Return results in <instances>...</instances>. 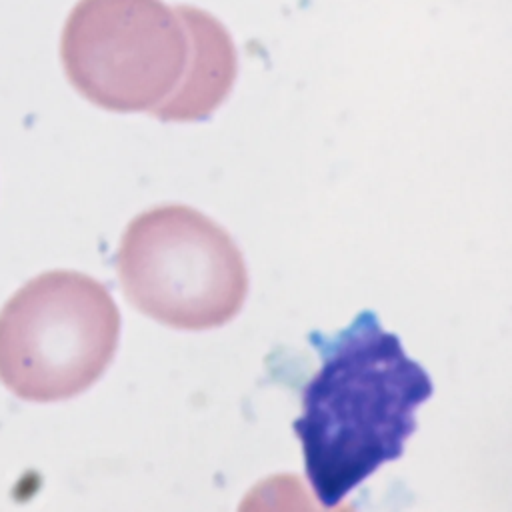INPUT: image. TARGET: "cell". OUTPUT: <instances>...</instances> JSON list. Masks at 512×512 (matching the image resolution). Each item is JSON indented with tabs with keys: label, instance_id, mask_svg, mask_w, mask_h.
I'll return each mask as SVG.
<instances>
[{
	"label": "cell",
	"instance_id": "2",
	"mask_svg": "<svg viewBox=\"0 0 512 512\" xmlns=\"http://www.w3.org/2000/svg\"><path fill=\"white\" fill-rule=\"evenodd\" d=\"M116 270L136 310L180 330L230 322L248 294V270L232 236L184 204L154 206L132 218Z\"/></svg>",
	"mask_w": 512,
	"mask_h": 512
},
{
	"label": "cell",
	"instance_id": "3",
	"mask_svg": "<svg viewBox=\"0 0 512 512\" xmlns=\"http://www.w3.org/2000/svg\"><path fill=\"white\" fill-rule=\"evenodd\" d=\"M118 338L120 312L102 282L44 272L0 310V382L28 402L68 400L104 374Z\"/></svg>",
	"mask_w": 512,
	"mask_h": 512
},
{
	"label": "cell",
	"instance_id": "1",
	"mask_svg": "<svg viewBox=\"0 0 512 512\" xmlns=\"http://www.w3.org/2000/svg\"><path fill=\"white\" fill-rule=\"evenodd\" d=\"M320 368L302 388L292 428L306 478L324 508L338 506L382 464L402 456L414 412L432 396L428 372L370 310L326 338L312 332Z\"/></svg>",
	"mask_w": 512,
	"mask_h": 512
},
{
	"label": "cell",
	"instance_id": "5",
	"mask_svg": "<svg viewBox=\"0 0 512 512\" xmlns=\"http://www.w3.org/2000/svg\"><path fill=\"white\" fill-rule=\"evenodd\" d=\"M188 34V64L174 94L152 116L164 122H192L208 118L230 94L238 60L228 30L208 12L176 6Z\"/></svg>",
	"mask_w": 512,
	"mask_h": 512
},
{
	"label": "cell",
	"instance_id": "4",
	"mask_svg": "<svg viewBox=\"0 0 512 512\" xmlns=\"http://www.w3.org/2000/svg\"><path fill=\"white\" fill-rule=\"evenodd\" d=\"M70 84L112 112H154L178 88L188 34L160 0H80L62 30Z\"/></svg>",
	"mask_w": 512,
	"mask_h": 512
}]
</instances>
